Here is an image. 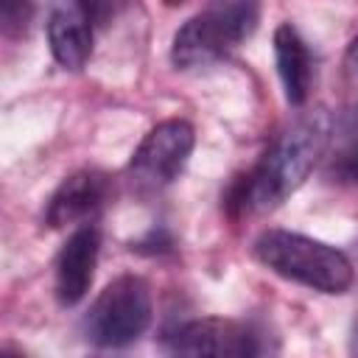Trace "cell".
<instances>
[{
  "instance_id": "obj_1",
  "label": "cell",
  "mask_w": 358,
  "mask_h": 358,
  "mask_svg": "<svg viewBox=\"0 0 358 358\" xmlns=\"http://www.w3.org/2000/svg\"><path fill=\"white\" fill-rule=\"evenodd\" d=\"M330 112L313 106L296 115L266 148L260 162L235 185L232 201L241 210H274L280 207L322 162L330 140Z\"/></svg>"
},
{
  "instance_id": "obj_2",
  "label": "cell",
  "mask_w": 358,
  "mask_h": 358,
  "mask_svg": "<svg viewBox=\"0 0 358 358\" xmlns=\"http://www.w3.org/2000/svg\"><path fill=\"white\" fill-rule=\"evenodd\" d=\"M252 255L277 277L319 294H347L355 280V268L341 249L291 229L260 232L252 243Z\"/></svg>"
},
{
  "instance_id": "obj_3",
  "label": "cell",
  "mask_w": 358,
  "mask_h": 358,
  "mask_svg": "<svg viewBox=\"0 0 358 358\" xmlns=\"http://www.w3.org/2000/svg\"><path fill=\"white\" fill-rule=\"evenodd\" d=\"M257 22L260 0H210L201 14L190 17L173 34L171 56L185 70L207 67L249 39Z\"/></svg>"
},
{
  "instance_id": "obj_4",
  "label": "cell",
  "mask_w": 358,
  "mask_h": 358,
  "mask_svg": "<svg viewBox=\"0 0 358 358\" xmlns=\"http://www.w3.org/2000/svg\"><path fill=\"white\" fill-rule=\"evenodd\" d=\"M151 288L137 274L115 277L84 316V336L95 347L117 350L137 341L151 324Z\"/></svg>"
},
{
  "instance_id": "obj_5",
  "label": "cell",
  "mask_w": 358,
  "mask_h": 358,
  "mask_svg": "<svg viewBox=\"0 0 358 358\" xmlns=\"http://www.w3.org/2000/svg\"><path fill=\"white\" fill-rule=\"evenodd\" d=\"M193 145H196V131L187 120L171 117L157 123L129 159L131 182L145 193L168 187L185 171Z\"/></svg>"
},
{
  "instance_id": "obj_6",
  "label": "cell",
  "mask_w": 358,
  "mask_h": 358,
  "mask_svg": "<svg viewBox=\"0 0 358 358\" xmlns=\"http://www.w3.org/2000/svg\"><path fill=\"white\" fill-rule=\"evenodd\" d=\"M165 350L173 355H218V358H246L263 352L260 336L235 319H190L165 336Z\"/></svg>"
},
{
  "instance_id": "obj_7",
  "label": "cell",
  "mask_w": 358,
  "mask_h": 358,
  "mask_svg": "<svg viewBox=\"0 0 358 358\" xmlns=\"http://www.w3.org/2000/svg\"><path fill=\"white\" fill-rule=\"evenodd\" d=\"M112 196V182L101 171H76L70 173L48 199L45 224L62 229L70 224H87Z\"/></svg>"
},
{
  "instance_id": "obj_8",
  "label": "cell",
  "mask_w": 358,
  "mask_h": 358,
  "mask_svg": "<svg viewBox=\"0 0 358 358\" xmlns=\"http://www.w3.org/2000/svg\"><path fill=\"white\" fill-rule=\"evenodd\" d=\"M98 252H101V232L92 224H81L73 229V235L64 241L59 257H56V299L64 308L78 305L95 277L98 266Z\"/></svg>"
},
{
  "instance_id": "obj_9",
  "label": "cell",
  "mask_w": 358,
  "mask_h": 358,
  "mask_svg": "<svg viewBox=\"0 0 358 358\" xmlns=\"http://www.w3.org/2000/svg\"><path fill=\"white\" fill-rule=\"evenodd\" d=\"M48 42L64 70H81L92 53V22L78 0H59L48 17Z\"/></svg>"
},
{
  "instance_id": "obj_10",
  "label": "cell",
  "mask_w": 358,
  "mask_h": 358,
  "mask_svg": "<svg viewBox=\"0 0 358 358\" xmlns=\"http://www.w3.org/2000/svg\"><path fill=\"white\" fill-rule=\"evenodd\" d=\"M274 62L285 90V101L291 106H302L313 84V59L305 39L291 22H282L274 31Z\"/></svg>"
},
{
  "instance_id": "obj_11",
  "label": "cell",
  "mask_w": 358,
  "mask_h": 358,
  "mask_svg": "<svg viewBox=\"0 0 358 358\" xmlns=\"http://www.w3.org/2000/svg\"><path fill=\"white\" fill-rule=\"evenodd\" d=\"M322 171L330 182H358V103L336 112L330 123V140L322 157Z\"/></svg>"
},
{
  "instance_id": "obj_12",
  "label": "cell",
  "mask_w": 358,
  "mask_h": 358,
  "mask_svg": "<svg viewBox=\"0 0 358 358\" xmlns=\"http://www.w3.org/2000/svg\"><path fill=\"white\" fill-rule=\"evenodd\" d=\"M36 0H0V25L8 39H22L34 22Z\"/></svg>"
},
{
  "instance_id": "obj_13",
  "label": "cell",
  "mask_w": 358,
  "mask_h": 358,
  "mask_svg": "<svg viewBox=\"0 0 358 358\" xmlns=\"http://www.w3.org/2000/svg\"><path fill=\"white\" fill-rule=\"evenodd\" d=\"M84 14L90 17L92 28H103L112 22L115 11H117V0H78Z\"/></svg>"
},
{
  "instance_id": "obj_14",
  "label": "cell",
  "mask_w": 358,
  "mask_h": 358,
  "mask_svg": "<svg viewBox=\"0 0 358 358\" xmlns=\"http://www.w3.org/2000/svg\"><path fill=\"white\" fill-rule=\"evenodd\" d=\"M344 76L350 81H358V36H352V42L347 45V53H344Z\"/></svg>"
},
{
  "instance_id": "obj_15",
  "label": "cell",
  "mask_w": 358,
  "mask_h": 358,
  "mask_svg": "<svg viewBox=\"0 0 358 358\" xmlns=\"http://www.w3.org/2000/svg\"><path fill=\"white\" fill-rule=\"evenodd\" d=\"M350 350L358 355V322L352 324V336H350Z\"/></svg>"
},
{
  "instance_id": "obj_16",
  "label": "cell",
  "mask_w": 358,
  "mask_h": 358,
  "mask_svg": "<svg viewBox=\"0 0 358 358\" xmlns=\"http://www.w3.org/2000/svg\"><path fill=\"white\" fill-rule=\"evenodd\" d=\"M162 3H165V6H182L185 0H162Z\"/></svg>"
}]
</instances>
